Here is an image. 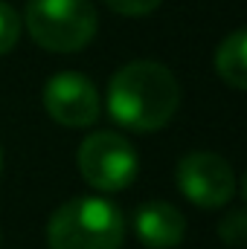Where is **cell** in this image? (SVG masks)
Returning <instances> with one entry per match:
<instances>
[{"mask_svg": "<svg viewBox=\"0 0 247 249\" xmlns=\"http://www.w3.org/2000/svg\"><path fill=\"white\" fill-rule=\"evenodd\" d=\"M181 105V84L160 61L123 64L108 84V110L117 122L137 130H160L172 122Z\"/></svg>", "mask_w": 247, "mask_h": 249, "instance_id": "1", "label": "cell"}, {"mask_svg": "<svg viewBox=\"0 0 247 249\" xmlns=\"http://www.w3.org/2000/svg\"><path fill=\"white\" fill-rule=\"evenodd\" d=\"M125 241L123 212L105 197H76L59 206L47 226L50 249H120Z\"/></svg>", "mask_w": 247, "mask_h": 249, "instance_id": "2", "label": "cell"}, {"mask_svg": "<svg viewBox=\"0 0 247 249\" xmlns=\"http://www.w3.org/2000/svg\"><path fill=\"white\" fill-rule=\"evenodd\" d=\"M96 9L90 0H29L26 29L50 53H76L96 35Z\"/></svg>", "mask_w": 247, "mask_h": 249, "instance_id": "3", "label": "cell"}, {"mask_svg": "<svg viewBox=\"0 0 247 249\" xmlns=\"http://www.w3.org/2000/svg\"><path fill=\"white\" fill-rule=\"evenodd\" d=\"M84 183L99 191H123L137 177V151L134 145L111 130L90 133L76 154Z\"/></svg>", "mask_w": 247, "mask_h": 249, "instance_id": "4", "label": "cell"}, {"mask_svg": "<svg viewBox=\"0 0 247 249\" xmlns=\"http://www.w3.org/2000/svg\"><path fill=\"white\" fill-rule=\"evenodd\" d=\"M178 188L189 203L201 209H218L233 200L236 194V174L230 162L209 151H192L178 162Z\"/></svg>", "mask_w": 247, "mask_h": 249, "instance_id": "5", "label": "cell"}, {"mask_svg": "<svg viewBox=\"0 0 247 249\" xmlns=\"http://www.w3.org/2000/svg\"><path fill=\"white\" fill-rule=\"evenodd\" d=\"M44 107L64 127H84L99 119V90L79 72H59L44 87Z\"/></svg>", "mask_w": 247, "mask_h": 249, "instance_id": "6", "label": "cell"}, {"mask_svg": "<svg viewBox=\"0 0 247 249\" xmlns=\"http://www.w3.org/2000/svg\"><path fill=\"white\" fill-rule=\"evenodd\" d=\"M134 232H137L143 247L175 249L186 235V220L172 203L151 200V203H143L134 212Z\"/></svg>", "mask_w": 247, "mask_h": 249, "instance_id": "7", "label": "cell"}, {"mask_svg": "<svg viewBox=\"0 0 247 249\" xmlns=\"http://www.w3.org/2000/svg\"><path fill=\"white\" fill-rule=\"evenodd\" d=\"M247 32L236 29L230 38L221 41L218 53H215V72L233 87V90H245L247 87Z\"/></svg>", "mask_w": 247, "mask_h": 249, "instance_id": "8", "label": "cell"}, {"mask_svg": "<svg viewBox=\"0 0 247 249\" xmlns=\"http://www.w3.org/2000/svg\"><path fill=\"white\" fill-rule=\"evenodd\" d=\"M18 35H21V20H18L15 9L0 0V55L18 44Z\"/></svg>", "mask_w": 247, "mask_h": 249, "instance_id": "9", "label": "cell"}, {"mask_svg": "<svg viewBox=\"0 0 247 249\" xmlns=\"http://www.w3.org/2000/svg\"><path fill=\"white\" fill-rule=\"evenodd\" d=\"M218 235H221V241H224V244H230V247H242V244H245V238H247L245 212H242V209L230 212V214L221 220V226H218Z\"/></svg>", "mask_w": 247, "mask_h": 249, "instance_id": "10", "label": "cell"}, {"mask_svg": "<svg viewBox=\"0 0 247 249\" xmlns=\"http://www.w3.org/2000/svg\"><path fill=\"white\" fill-rule=\"evenodd\" d=\"M114 12L120 15H128V18H143L148 12H154L160 6V0H105Z\"/></svg>", "mask_w": 247, "mask_h": 249, "instance_id": "11", "label": "cell"}, {"mask_svg": "<svg viewBox=\"0 0 247 249\" xmlns=\"http://www.w3.org/2000/svg\"><path fill=\"white\" fill-rule=\"evenodd\" d=\"M0 168H3V154H0Z\"/></svg>", "mask_w": 247, "mask_h": 249, "instance_id": "12", "label": "cell"}]
</instances>
